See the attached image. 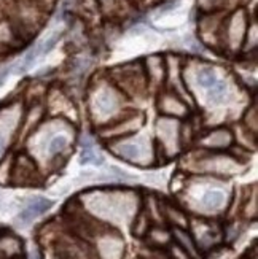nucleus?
Instances as JSON below:
<instances>
[{"label": "nucleus", "instance_id": "obj_1", "mask_svg": "<svg viewBox=\"0 0 258 259\" xmlns=\"http://www.w3.org/2000/svg\"><path fill=\"white\" fill-rule=\"evenodd\" d=\"M37 175L35 164L27 154H19L13 159V167H11L10 180L15 185H32Z\"/></svg>", "mask_w": 258, "mask_h": 259}, {"label": "nucleus", "instance_id": "obj_2", "mask_svg": "<svg viewBox=\"0 0 258 259\" xmlns=\"http://www.w3.org/2000/svg\"><path fill=\"white\" fill-rule=\"evenodd\" d=\"M231 143H233V134L225 127H218L215 131H212L203 139V145L209 150H225L230 148Z\"/></svg>", "mask_w": 258, "mask_h": 259}, {"label": "nucleus", "instance_id": "obj_3", "mask_svg": "<svg viewBox=\"0 0 258 259\" xmlns=\"http://www.w3.org/2000/svg\"><path fill=\"white\" fill-rule=\"evenodd\" d=\"M172 239L175 240V245L180 246L182 250H185L190 256L193 259L198 257V245L195 242V239L187 232V229H182V228H172Z\"/></svg>", "mask_w": 258, "mask_h": 259}, {"label": "nucleus", "instance_id": "obj_4", "mask_svg": "<svg viewBox=\"0 0 258 259\" xmlns=\"http://www.w3.org/2000/svg\"><path fill=\"white\" fill-rule=\"evenodd\" d=\"M22 243L19 239H16L15 235H0V256H4L7 259H13L21 254Z\"/></svg>", "mask_w": 258, "mask_h": 259}, {"label": "nucleus", "instance_id": "obj_5", "mask_svg": "<svg viewBox=\"0 0 258 259\" xmlns=\"http://www.w3.org/2000/svg\"><path fill=\"white\" fill-rule=\"evenodd\" d=\"M118 96L115 93L110 91H100L96 97V108L99 110V113L107 115V113H114L118 108Z\"/></svg>", "mask_w": 258, "mask_h": 259}, {"label": "nucleus", "instance_id": "obj_6", "mask_svg": "<svg viewBox=\"0 0 258 259\" xmlns=\"http://www.w3.org/2000/svg\"><path fill=\"white\" fill-rule=\"evenodd\" d=\"M51 207V202L47 200V199H43V197H39L32 202V204H29V207L26 210H22L21 211V215H19V220L21 221H24V223H29L32 221L33 218H37L39 215H42V213H45L48 208Z\"/></svg>", "mask_w": 258, "mask_h": 259}, {"label": "nucleus", "instance_id": "obj_7", "mask_svg": "<svg viewBox=\"0 0 258 259\" xmlns=\"http://www.w3.org/2000/svg\"><path fill=\"white\" fill-rule=\"evenodd\" d=\"M163 215H164V218L169 221L174 228H182V229H187V226H188V218H187V215H185V211L183 210H180V208H177V207H174V205H164V208H163Z\"/></svg>", "mask_w": 258, "mask_h": 259}, {"label": "nucleus", "instance_id": "obj_8", "mask_svg": "<svg viewBox=\"0 0 258 259\" xmlns=\"http://www.w3.org/2000/svg\"><path fill=\"white\" fill-rule=\"evenodd\" d=\"M201 204L203 207H206L207 210H218L223 204H225V194L218 189H212L207 191V193L201 199Z\"/></svg>", "mask_w": 258, "mask_h": 259}, {"label": "nucleus", "instance_id": "obj_9", "mask_svg": "<svg viewBox=\"0 0 258 259\" xmlns=\"http://www.w3.org/2000/svg\"><path fill=\"white\" fill-rule=\"evenodd\" d=\"M160 107H163V110L166 113H171V115H185V104L182 102L180 99H177L175 96H166L163 97V105L160 104Z\"/></svg>", "mask_w": 258, "mask_h": 259}, {"label": "nucleus", "instance_id": "obj_10", "mask_svg": "<svg viewBox=\"0 0 258 259\" xmlns=\"http://www.w3.org/2000/svg\"><path fill=\"white\" fill-rule=\"evenodd\" d=\"M117 153L128 161H136L140 156V146L136 142H120Z\"/></svg>", "mask_w": 258, "mask_h": 259}, {"label": "nucleus", "instance_id": "obj_11", "mask_svg": "<svg viewBox=\"0 0 258 259\" xmlns=\"http://www.w3.org/2000/svg\"><path fill=\"white\" fill-rule=\"evenodd\" d=\"M147 237L152 240L153 245H156L158 248H161V246H164L166 243H169L172 235L167 232L166 229H160V228H150Z\"/></svg>", "mask_w": 258, "mask_h": 259}, {"label": "nucleus", "instance_id": "obj_12", "mask_svg": "<svg viewBox=\"0 0 258 259\" xmlns=\"http://www.w3.org/2000/svg\"><path fill=\"white\" fill-rule=\"evenodd\" d=\"M67 145H69V137L64 134H58L54 135V137L50 140V145H48V153L51 156H56V154H61Z\"/></svg>", "mask_w": 258, "mask_h": 259}, {"label": "nucleus", "instance_id": "obj_13", "mask_svg": "<svg viewBox=\"0 0 258 259\" xmlns=\"http://www.w3.org/2000/svg\"><path fill=\"white\" fill-rule=\"evenodd\" d=\"M150 231V217L149 213L142 211L139 217H136V221H134V234L137 237H145Z\"/></svg>", "mask_w": 258, "mask_h": 259}, {"label": "nucleus", "instance_id": "obj_14", "mask_svg": "<svg viewBox=\"0 0 258 259\" xmlns=\"http://www.w3.org/2000/svg\"><path fill=\"white\" fill-rule=\"evenodd\" d=\"M217 81H218V78H217V75L212 70H201L198 73V83L203 86L204 89H210Z\"/></svg>", "mask_w": 258, "mask_h": 259}, {"label": "nucleus", "instance_id": "obj_15", "mask_svg": "<svg viewBox=\"0 0 258 259\" xmlns=\"http://www.w3.org/2000/svg\"><path fill=\"white\" fill-rule=\"evenodd\" d=\"M172 259H193L192 256H190L185 250H182L178 245H174V248H172V253L169 254Z\"/></svg>", "mask_w": 258, "mask_h": 259}, {"label": "nucleus", "instance_id": "obj_16", "mask_svg": "<svg viewBox=\"0 0 258 259\" xmlns=\"http://www.w3.org/2000/svg\"><path fill=\"white\" fill-rule=\"evenodd\" d=\"M149 259H172V257L167 254V253L161 251V248H156V250L152 251V254L149 256Z\"/></svg>", "mask_w": 258, "mask_h": 259}, {"label": "nucleus", "instance_id": "obj_17", "mask_svg": "<svg viewBox=\"0 0 258 259\" xmlns=\"http://www.w3.org/2000/svg\"><path fill=\"white\" fill-rule=\"evenodd\" d=\"M139 259H140V257H139Z\"/></svg>", "mask_w": 258, "mask_h": 259}]
</instances>
